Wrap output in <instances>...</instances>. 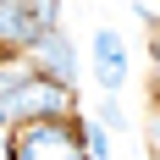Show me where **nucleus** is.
Here are the masks:
<instances>
[{"instance_id": "obj_1", "label": "nucleus", "mask_w": 160, "mask_h": 160, "mask_svg": "<svg viewBox=\"0 0 160 160\" xmlns=\"http://www.w3.org/2000/svg\"><path fill=\"white\" fill-rule=\"evenodd\" d=\"M66 111H72V88L33 72L17 94L0 99V132H22V127H39V122H66Z\"/></svg>"}, {"instance_id": "obj_2", "label": "nucleus", "mask_w": 160, "mask_h": 160, "mask_svg": "<svg viewBox=\"0 0 160 160\" xmlns=\"http://www.w3.org/2000/svg\"><path fill=\"white\" fill-rule=\"evenodd\" d=\"M11 160H88V144L72 122H39L11 132Z\"/></svg>"}, {"instance_id": "obj_3", "label": "nucleus", "mask_w": 160, "mask_h": 160, "mask_svg": "<svg viewBox=\"0 0 160 160\" xmlns=\"http://www.w3.org/2000/svg\"><path fill=\"white\" fill-rule=\"evenodd\" d=\"M88 61H94V83L99 88H105V94H122V83H127V39L116 28H94Z\"/></svg>"}, {"instance_id": "obj_4", "label": "nucleus", "mask_w": 160, "mask_h": 160, "mask_svg": "<svg viewBox=\"0 0 160 160\" xmlns=\"http://www.w3.org/2000/svg\"><path fill=\"white\" fill-rule=\"evenodd\" d=\"M44 33L50 28L33 17L28 0H0V50H33Z\"/></svg>"}, {"instance_id": "obj_5", "label": "nucleus", "mask_w": 160, "mask_h": 160, "mask_svg": "<svg viewBox=\"0 0 160 160\" xmlns=\"http://www.w3.org/2000/svg\"><path fill=\"white\" fill-rule=\"evenodd\" d=\"M33 61H39V78H55V83H78V50H72V39H66L61 28H50L39 44H33Z\"/></svg>"}, {"instance_id": "obj_6", "label": "nucleus", "mask_w": 160, "mask_h": 160, "mask_svg": "<svg viewBox=\"0 0 160 160\" xmlns=\"http://www.w3.org/2000/svg\"><path fill=\"white\" fill-rule=\"evenodd\" d=\"M83 144H88V160H111V127L105 122H83Z\"/></svg>"}, {"instance_id": "obj_7", "label": "nucleus", "mask_w": 160, "mask_h": 160, "mask_svg": "<svg viewBox=\"0 0 160 160\" xmlns=\"http://www.w3.org/2000/svg\"><path fill=\"white\" fill-rule=\"evenodd\" d=\"M94 122H105V127H122V105H116V94H105V105H99Z\"/></svg>"}, {"instance_id": "obj_8", "label": "nucleus", "mask_w": 160, "mask_h": 160, "mask_svg": "<svg viewBox=\"0 0 160 160\" xmlns=\"http://www.w3.org/2000/svg\"><path fill=\"white\" fill-rule=\"evenodd\" d=\"M149 138H155V149H160V122H155V132H149Z\"/></svg>"}]
</instances>
